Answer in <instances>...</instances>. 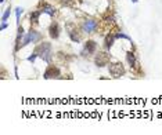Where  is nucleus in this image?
I'll use <instances>...</instances> for the list:
<instances>
[{"mask_svg":"<svg viewBox=\"0 0 162 135\" xmlns=\"http://www.w3.org/2000/svg\"><path fill=\"white\" fill-rule=\"evenodd\" d=\"M35 52L37 54V57L42 58L43 61L50 62V59H51V44L47 42L40 43V44L35 48Z\"/></svg>","mask_w":162,"mask_h":135,"instance_id":"nucleus-1","label":"nucleus"},{"mask_svg":"<svg viewBox=\"0 0 162 135\" xmlns=\"http://www.w3.org/2000/svg\"><path fill=\"white\" fill-rule=\"evenodd\" d=\"M40 39V35L37 33L36 31H29L26 33L25 36H24V40H22V46H26V44H29V43H35L37 42Z\"/></svg>","mask_w":162,"mask_h":135,"instance_id":"nucleus-2","label":"nucleus"},{"mask_svg":"<svg viewBox=\"0 0 162 135\" xmlns=\"http://www.w3.org/2000/svg\"><path fill=\"white\" fill-rule=\"evenodd\" d=\"M110 73L114 77H120L122 74H125V68L122 63H112V65H110Z\"/></svg>","mask_w":162,"mask_h":135,"instance_id":"nucleus-3","label":"nucleus"},{"mask_svg":"<svg viewBox=\"0 0 162 135\" xmlns=\"http://www.w3.org/2000/svg\"><path fill=\"white\" fill-rule=\"evenodd\" d=\"M60 76V69L54 65H49L46 69V72L43 73V77L44 79H57Z\"/></svg>","mask_w":162,"mask_h":135,"instance_id":"nucleus-4","label":"nucleus"},{"mask_svg":"<svg viewBox=\"0 0 162 135\" xmlns=\"http://www.w3.org/2000/svg\"><path fill=\"white\" fill-rule=\"evenodd\" d=\"M110 62V55L107 54V52H99L97 54V57H96V65L100 68L105 66V65H108Z\"/></svg>","mask_w":162,"mask_h":135,"instance_id":"nucleus-5","label":"nucleus"},{"mask_svg":"<svg viewBox=\"0 0 162 135\" xmlns=\"http://www.w3.org/2000/svg\"><path fill=\"white\" fill-rule=\"evenodd\" d=\"M97 50V43L94 40H89L85 44V50H83V55H90V54H94Z\"/></svg>","mask_w":162,"mask_h":135,"instance_id":"nucleus-6","label":"nucleus"},{"mask_svg":"<svg viewBox=\"0 0 162 135\" xmlns=\"http://www.w3.org/2000/svg\"><path fill=\"white\" fill-rule=\"evenodd\" d=\"M83 31L86 33H93L96 29H97V22L93 21V19H89V21H85L83 22Z\"/></svg>","mask_w":162,"mask_h":135,"instance_id":"nucleus-7","label":"nucleus"},{"mask_svg":"<svg viewBox=\"0 0 162 135\" xmlns=\"http://www.w3.org/2000/svg\"><path fill=\"white\" fill-rule=\"evenodd\" d=\"M60 25H58L57 22H53L51 25H50V28H49V35H50V37L51 39H57L58 36H60Z\"/></svg>","mask_w":162,"mask_h":135,"instance_id":"nucleus-8","label":"nucleus"},{"mask_svg":"<svg viewBox=\"0 0 162 135\" xmlns=\"http://www.w3.org/2000/svg\"><path fill=\"white\" fill-rule=\"evenodd\" d=\"M24 35V29H22V26L18 28V35H17V42H15V51H18L20 48H21V37Z\"/></svg>","mask_w":162,"mask_h":135,"instance_id":"nucleus-9","label":"nucleus"},{"mask_svg":"<svg viewBox=\"0 0 162 135\" xmlns=\"http://www.w3.org/2000/svg\"><path fill=\"white\" fill-rule=\"evenodd\" d=\"M115 40H116L115 35H112V33H111V35H108V36L105 37V48H108V50H110Z\"/></svg>","mask_w":162,"mask_h":135,"instance_id":"nucleus-10","label":"nucleus"},{"mask_svg":"<svg viewBox=\"0 0 162 135\" xmlns=\"http://www.w3.org/2000/svg\"><path fill=\"white\" fill-rule=\"evenodd\" d=\"M126 59H127V62H129V65H130L132 68H135L137 65L136 62V57H135V54L132 51H129L127 54H126Z\"/></svg>","mask_w":162,"mask_h":135,"instance_id":"nucleus-11","label":"nucleus"},{"mask_svg":"<svg viewBox=\"0 0 162 135\" xmlns=\"http://www.w3.org/2000/svg\"><path fill=\"white\" fill-rule=\"evenodd\" d=\"M40 11H42V13L49 14L50 17H54V14H56V10H53V7H50V6L46 4V3H43V8Z\"/></svg>","mask_w":162,"mask_h":135,"instance_id":"nucleus-12","label":"nucleus"},{"mask_svg":"<svg viewBox=\"0 0 162 135\" xmlns=\"http://www.w3.org/2000/svg\"><path fill=\"white\" fill-rule=\"evenodd\" d=\"M40 14H42V11H33V13H31V22L32 24H37Z\"/></svg>","mask_w":162,"mask_h":135,"instance_id":"nucleus-13","label":"nucleus"},{"mask_svg":"<svg viewBox=\"0 0 162 135\" xmlns=\"http://www.w3.org/2000/svg\"><path fill=\"white\" fill-rule=\"evenodd\" d=\"M24 13V8L22 7H17L15 8V17H17V24L20 25V19H21V14Z\"/></svg>","mask_w":162,"mask_h":135,"instance_id":"nucleus-14","label":"nucleus"},{"mask_svg":"<svg viewBox=\"0 0 162 135\" xmlns=\"http://www.w3.org/2000/svg\"><path fill=\"white\" fill-rule=\"evenodd\" d=\"M10 15H11V10H10V7H8V8L4 11V14L1 15V22H6L8 18H10Z\"/></svg>","mask_w":162,"mask_h":135,"instance_id":"nucleus-15","label":"nucleus"},{"mask_svg":"<svg viewBox=\"0 0 162 135\" xmlns=\"http://www.w3.org/2000/svg\"><path fill=\"white\" fill-rule=\"evenodd\" d=\"M36 57H37V54H36L35 51H33V54L28 57V61H29V62H35V59H36Z\"/></svg>","mask_w":162,"mask_h":135,"instance_id":"nucleus-16","label":"nucleus"},{"mask_svg":"<svg viewBox=\"0 0 162 135\" xmlns=\"http://www.w3.org/2000/svg\"><path fill=\"white\" fill-rule=\"evenodd\" d=\"M6 28H7V24H6V22H1V26H0V29H1V31H4Z\"/></svg>","mask_w":162,"mask_h":135,"instance_id":"nucleus-17","label":"nucleus"},{"mask_svg":"<svg viewBox=\"0 0 162 135\" xmlns=\"http://www.w3.org/2000/svg\"><path fill=\"white\" fill-rule=\"evenodd\" d=\"M132 3H137V0H132Z\"/></svg>","mask_w":162,"mask_h":135,"instance_id":"nucleus-18","label":"nucleus"},{"mask_svg":"<svg viewBox=\"0 0 162 135\" xmlns=\"http://www.w3.org/2000/svg\"><path fill=\"white\" fill-rule=\"evenodd\" d=\"M3 1H4V0H0V3H3Z\"/></svg>","mask_w":162,"mask_h":135,"instance_id":"nucleus-19","label":"nucleus"}]
</instances>
